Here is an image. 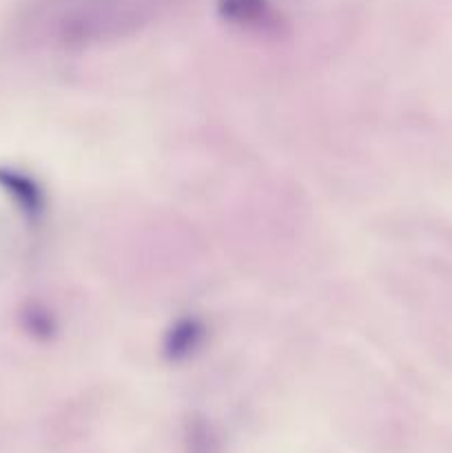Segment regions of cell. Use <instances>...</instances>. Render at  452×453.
Returning <instances> with one entry per match:
<instances>
[{
  "label": "cell",
  "instance_id": "cell-1",
  "mask_svg": "<svg viewBox=\"0 0 452 453\" xmlns=\"http://www.w3.org/2000/svg\"><path fill=\"white\" fill-rule=\"evenodd\" d=\"M182 0H29L27 31L56 47L84 49L144 29Z\"/></svg>",
  "mask_w": 452,
  "mask_h": 453
}]
</instances>
